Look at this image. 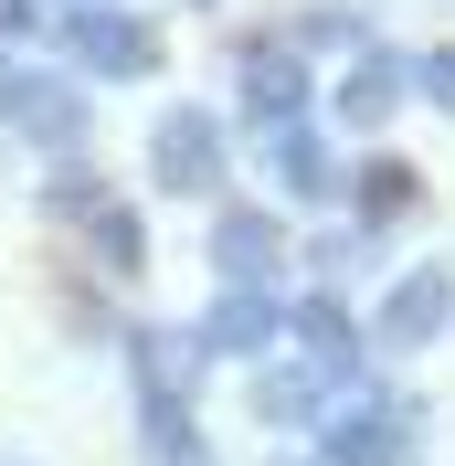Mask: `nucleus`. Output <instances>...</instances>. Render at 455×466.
Segmentation results:
<instances>
[{
  "instance_id": "nucleus-14",
  "label": "nucleus",
  "mask_w": 455,
  "mask_h": 466,
  "mask_svg": "<svg viewBox=\"0 0 455 466\" xmlns=\"http://www.w3.org/2000/svg\"><path fill=\"white\" fill-rule=\"evenodd\" d=\"M424 96H434V106L455 116V54H424Z\"/></svg>"
},
{
  "instance_id": "nucleus-16",
  "label": "nucleus",
  "mask_w": 455,
  "mask_h": 466,
  "mask_svg": "<svg viewBox=\"0 0 455 466\" xmlns=\"http://www.w3.org/2000/svg\"><path fill=\"white\" fill-rule=\"evenodd\" d=\"M0 106H11V64H0Z\"/></svg>"
},
{
  "instance_id": "nucleus-8",
  "label": "nucleus",
  "mask_w": 455,
  "mask_h": 466,
  "mask_svg": "<svg viewBox=\"0 0 455 466\" xmlns=\"http://www.w3.org/2000/svg\"><path fill=\"white\" fill-rule=\"evenodd\" d=\"M276 339V297L255 287V276H244V287L223 297V308H212V350H265Z\"/></svg>"
},
{
  "instance_id": "nucleus-2",
  "label": "nucleus",
  "mask_w": 455,
  "mask_h": 466,
  "mask_svg": "<svg viewBox=\"0 0 455 466\" xmlns=\"http://www.w3.org/2000/svg\"><path fill=\"white\" fill-rule=\"evenodd\" d=\"M413 435H424V424H413V403L370 392L360 413H339V424H329V466H402V456H413Z\"/></svg>"
},
{
  "instance_id": "nucleus-13",
  "label": "nucleus",
  "mask_w": 455,
  "mask_h": 466,
  "mask_svg": "<svg viewBox=\"0 0 455 466\" xmlns=\"http://www.w3.org/2000/svg\"><path fill=\"white\" fill-rule=\"evenodd\" d=\"M413 202V170H402V159H370L360 170V212H402Z\"/></svg>"
},
{
  "instance_id": "nucleus-7",
  "label": "nucleus",
  "mask_w": 455,
  "mask_h": 466,
  "mask_svg": "<svg viewBox=\"0 0 455 466\" xmlns=\"http://www.w3.org/2000/svg\"><path fill=\"white\" fill-rule=\"evenodd\" d=\"M212 265H223L233 287L265 276V265H276V223H265V212H223V223H212Z\"/></svg>"
},
{
  "instance_id": "nucleus-1",
  "label": "nucleus",
  "mask_w": 455,
  "mask_h": 466,
  "mask_svg": "<svg viewBox=\"0 0 455 466\" xmlns=\"http://www.w3.org/2000/svg\"><path fill=\"white\" fill-rule=\"evenodd\" d=\"M54 43L86 64V75H148V64H159V32L127 22V11H64Z\"/></svg>"
},
{
  "instance_id": "nucleus-4",
  "label": "nucleus",
  "mask_w": 455,
  "mask_h": 466,
  "mask_svg": "<svg viewBox=\"0 0 455 466\" xmlns=\"http://www.w3.org/2000/svg\"><path fill=\"white\" fill-rule=\"evenodd\" d=\"M244 106L286 127V116L308 106V54L297 43H244Z\"/></svg>"
},
{
  "instance_id": "nucleus-6",
  "label": "nucleus",
  "mask_w": 455,
  "mask_h": 466,
  "mask_svg": "<svg viewBox=\"0 0 455 466\" xmlns=\"http://www.w3.org/2000/svg\"><path fill=\"white\" fill-rule=\"evenodd\" d=\"M0 116H22L43 148H75V138H86V96L54 86V75H11V106H0Z\"/></svg>"
},
{
  "instance_id": "nucleus-10",
  "label": "nucleus",
  "mask_w": 455,
  "mask_h": 466,
  "mask_svg": "<svg viewBox=\"0 0 455 466\" xmlns=\"http://www.w3.org/2000/svg\"><path fill=\"white\" fill-rule=\"evenodd\" d=\"M392 106H402V64H381V54H370L360 75L339 86V116H349V127H381Z\"/></svg>"
},
{
  "instance_id": "nucleus-9",
  "label": "nucleus",
  "mask_w": 455,
  "mask_h": 466,
  "mask_svg": "<svg viewBox=\"0 0 455 466\" xmlns=\"http://www.w3.org/2000/svg\"><path fill=\"white\" fill-rule=\"evenodd\" d=\"M297 339H308V371L349 381V319L329 308V297H308V308H297Z\"/></svg>"
},
{
  "instance_id": "nucleus-12",
  "label": "nucleus",
  "mask_w": 455,
  "mask_h": 466,
  "mask_svg": "<svg viewBox=\"0 0 455 466\" xmlns=\"http://www.w3.org/2000/svg\"><path fill=\"white\" fill-rule=\"evenodd\" d=\"M96 255H106V265H138V255H148V233H138V212H116V202H96Z\"/></svg>"
},
{
  "instance_id": "nucleus-15",
  "label": "nucleus",
  "mask_w": 455,
  "mask_h": 466,
  "mask_svg": "<svg viewBox=\"0 0 455 466\" xmlns=\"http://www.w3.org/2000/svg\"><path fill=\"white\" fill-rule=\"evenodd\" d=\"M32 22V0H0V32H22Z\"/></svg>"
},
{
  "instance_id": "nucleus-3",
  "label": "nucleus",
  "mask_w": 455,
  "mask_h": 466,
  "mask_svg": "<svg viewBox=\"0 0 455 466\" xmlns=\"http://www.w3.org/2000/svg\"><path fill=\"white\" fill-rule=\"evenodd\" d=\"M148 180H159V191H212V180H223V127H212L201 106L159 116V148H148Z\"/></svg>"
},
{
  "instance_id": "nucleus-11",
  "label": "nucleus",
  "mask_w": 455,
  "mask_h": 466,
  "mask_svg": "<svg viewBox=\"0 0 455 466\" xmlns=\"http://www.w3.org/2000/svg\"><path fill=\"white\" fill-rule=\"evenodd\" d=\"M276 170L297 180V191H339V170H329V148H318L308 127H297V116H286V138H276Z\"/></svg>"
},
{
  "instance_id": "nucleus-5",
  "label": "nucleus",
  "mask_w": 455,
  "mask_h": 466,
  "mask_svg": "<svg viewBox=\"0 0 455 466\" xmlns=\"http://www.w3.org/2000/svg\"><path fill=\"white\" fill-rule=\"evenodd\" d=\"M445 308H455V276H445V265H413V276L392 287V308H381V339H392V350H424L434 329H445Z\"/></svg>"
}]
</instances>
